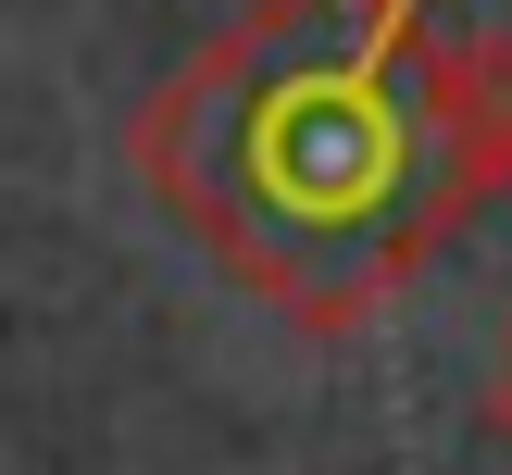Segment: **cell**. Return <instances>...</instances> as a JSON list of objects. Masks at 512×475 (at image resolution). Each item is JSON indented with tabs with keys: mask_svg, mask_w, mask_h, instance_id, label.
<instances>
[{
	"mask_svg": "<svg viewBox=\"0 0 512 475\" xmlns=\"http://www.w3.org/2000/svg\"><path fill=\"white\" fill-rule=\"evenodd\" d=\"M138 188L300 338H363L512 200V25L438 0H250L125 113Z\"/></svg>",
	"mask_w": 512,
	"mask_h": 475,
	"instance_id": "1",
	"label": "cell"
},
{
	"mask_svg": "<svg viewBox=\"0 0 512 475\" xmlns=\"http://www.w3.org/2000/svg\"><path fill=\"white\" fill-rule=\"evenodd\" d=\"M488 438L512 450V325H500V375H488Z\"/></svg>",
	"mask_w": 512,
	"mask_h": 475,
	"instance_id": "2",
	"label": "cell"
}]
</instances>
